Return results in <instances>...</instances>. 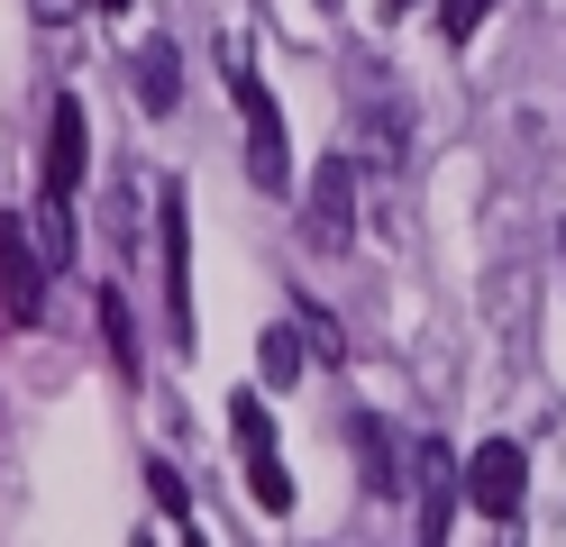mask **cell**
<instances>
[{
	"label": "cell",
	"mask_w": 566,
	"mask_h": 547,
	"mask_svg": "<svg viewBox=\"0 0 566 547\" xmlns=\"http://www.w3.org/2000/svg\"><path fill=\"white\" fill-rule=\"evenodd\" d=\"M83 156H92L83 101H74V92H55V109H46V182H38V192H55V201H74V192H83Z\"/></svg>",
	"instance_id": "obj_7"
},
{
	"label": "cell",
	"mask_w": 566,
	"mask_h": 547,
	"mask_svg": "<svg viewBox=\"0 0 566 547\" xmlns=\"http://www.w3.org/2000/svg\"><path fill=\"white\" fill-rule=\"evenodd\" d=\"M38 255H46V265H64V255H74V219H64L55 192H38Z\"/></svg>",
	"instance_id": "obj_14"
},
{
	"label": "cell",
	"mask_w": 566,
	"mask_h": 547,
	"mask_svg": "<svg viewBox=\"0 0 566 547\" xmlns=\"http://www.w3.org/2000/svg\"><path fill=\"white\" fill-rule=\"evenodd\" d=\"M38 10H46V19H64V10H74V0H38Z\"/></svg>",
	"instance_id": "obj_17"
},
{
	"label": "cell",
	"mask_w": 566,
	"mask_h": 547,
	"mask_svg": "<svg viewBox=\"0 0 566 547\" xmlns=\"http://www.w3.org/2000/svg\"><path fill=\"white\" fill-rule=\"evenodd\" d=\"M256 365H265V383H293V375H302V338H293V328H265V338H256Z\"/></svg>",
	"instance_id": "obj_15"
},
{
	"label": "cell",
	"mask_w": 566,
	"mask_h": 547,
	"mask_svg": "<svg viewBox=\"0 0 566 547\" xmlns=\"http://www.w3.org/2000/svg\"><path fill=\"white\" fill-rule=\"evenodd\" d=\"M521 493H530V456L512 448V438H484V448L467 456V502L484 511V520H512Z\"/></svg>",
	"instance_id": "obj_3"
},
{
	"label": "cell",
	"mask_w": 566,
	"mask_h": 547,
	"mask_svg": "<svg viewBox=\"0 0 566 547\" xmlns=\"http://www.w3.org/2000/svg\"><path fill=\"white\" fill-rule=\"evenodd\" d=\"M101 10H128V0H101Z\"/></svg>",
	"instance_id": "obj_20"
},
{
	"label": "cell",
	"mask_w": 566,
	"mask_h": 547,
	"mask_svg": "<svg viewBox=\"0 0 566 547\" xmlns=\"http://www.w3.org/2000/svg\"><path fill=\"white\" fill-rule=\"evenodd\" d=\"M147 493H156V511H165L174 529H192V493H184V474H174L165 456H147Z\"/></svg>",
	"instance_id": "obj_13"
},
{
	"label": "cell",
	"mask_w": 566,
	"mask_h": 547,
	"mask_svg": "<svg viewBox=\"0 0 566 547\" xmlns=\"http://www.w3.org/2000/svg\"><path fill=\"white\" fill-rule=\"evenodd\" d=\"M220 73H229V92L247 109V173L265 182V192H293V146H283V109L274 92L256 83V64H247V36H220Z\"/></svg>",
	"instance_id": "obj_1"
},
{
	"label": "cell",
	"mask_w": 566,
	"mask_h": 547,
	"mask_svg": "<svg viewBox=\"0 0 566 547\" xmlns=\"http://www.w3.org/2000/svg\"><path fill=\"white\" fill-rule=\"evenodd\" d=\"M302 229H311V246H347V229H357V165H347V156H329L321 173H311Z\"/></svg>",
	"instance_id": "obj_6"
},
{
	"label": "cell",
	"mask_w": 566,
	"mask_h": 547,
	"mask_svg": "<svg viewBox=\"0 0 566 547\" xmlns=\"http://www.w3.org/2000/svg\"><path fill=\"white\" fill-rule=\"evenodd\" d=\"M247 502L274 511V520L293 511V474H283V456H247Z\"/></svg>",
	"instance_id": "obj_10"
},
{
	"label": "cell",
	"mask_w": 566,
	"mask_h": 547,
	"mask_svg": "<svg viewBox=\"0 0 566 547\" xmlns=\"http://www.w3.org/2000/svg\"><path fill=\"white\" fill-rule=\"evenodd\" d=\"M347 448H357V465H366V493L394 502V493L411 484V465H402V448H394V429H384V411H347Z\"/></svg>",
	"instance_id": "obj_8"
},
{
	"label": "cell",
	"mask_w": 566,
	"mask_h": 547,
	"mask_svg": "<svg viewBox=\"0 0 566 547\" xmlns=\"http://www.w3.org/2000/svg\"><path fill=\"white\" fill-rule=\"evenodd\" d=\"M402 10H411V0H384V19H402Z\"/></svg>",
	"instance_id": "obj_19"
},
{
	"label": "cell",
	"mask_w": 566,
	"mask_h": 547,
	"mask_svg": "<svg viewBox=\"0 0 566 547\" xmlns=\"http://www.w3.org/2000/svg\"><path fill=\"white\" fill-rule=\"evenodd\" d=\"M46 255H38V238H28V219H0V311H10V328H28L38 319V302H46Z\"/></svg>",
	"instance_id": "obj_2"
},
{
	"label": "cell",
	"mask_w": 566,
	"mask_h": 547,
	"mask_svg": "<svg viewBox=\"0 0 566 547\" xmlns=\"http://www.w3.org/2000/svg\"><path fill=\"white\" fill-rule=\"evenodd\" d=\"M184 547H210V538H201V520H192V529H184Z\"/></svg>",
	"instance_id": "obj_18"
},
{
	"label": "cell",
	"mask_w": 566,
	"mask_h": 547,
	"mask_svg": "<svg viewBox=\"0 0 566 547\" xmlns=\"http://www.w3.org/2000/svg\"><path fill=\"white\" fill-rule=\"evenodd\" d=\"M484 10H493V0H439V28L457 36V46H467V36L484 28Z\"/></svg>",
	"instance_id": "obj_16"
},
{
	"label": "cell",
	"mask_w": 566,
	"mask_h": 547,
	"mask_svg": "<svg viewBox=\"0 0 566 547\" xmlns=\"http://www.w3.org/2000/svg\"><path fill=\"white\" fill-rule=\"evenodd\" d=\"M229 429H238V448H247V456H274V420H265V401H256V392H238V401H229Z\"/></svg>",
	"instance_id": "obj_12"
},
{
	"label": "cell",
	"mask_w": 566,
	"mask_h": 547,
	"mask_svg": "<svg viewBox=\"0 0 566 547\" xmlns=\"http://www.w3.org/2000/svg\"><path fill=\"white\" fill-rule=\"evenodd\" d=\"M137 101L147 109L184 101V55H174V36H147V46H137Z\"/></svg>",
	"instance_id": "obj_9"
},
{
	"label": "cell",
	"mask_w": 566,
	"mask_h": 547,
	"mask_svg": "<svg viewBox=\"0 0 566 547\" xmlns=\"http://www.w3.org/2000/svg\"><path fill=\"white\" fill-rule=\"evenodd\" d=\"M557 246H566V229H557Z\"/></svg>",
	"instance_id": "obj_21"
},
{
	"label": "cell",
	"mask_w": 566,
	"mask_h": 547,
	"mask_svg": "<svg viewBox=\"0 0 566 547\" xmlns=\"http://www.w3.org/2000/svg\"><path fill=\"white\" fill-rule=\"evenodd\" d=\"M411 493H420V547H448V511H457V493H467V465H457L439 438L411 448Z\"/></svg>",
	"instance_id": "obj_4"
},
{
	"label": "cell",
	"mask_w": 566,
	"mask_h": 547,
	"mask_svg": "<svg viewBox=\"0 0 566 547\" xmlns=\"http://www.w3.org/2000/svg\"><path fill=\"white\" fill-rule=\"evenodd\" d=\"M101 338H111V356H119V375H137V319H128V302H119V283L101 292Z\"/></svg>",
	"instance_id": "obj_11"
},
{
	"label": "cell",
	"mask_w": 566,
	"mask_h": 547,
	"mask_svg": "<svg viewBox=\"0 0 566 547\" xmlns=\"http://www.w3.org/2000/svg\"><path fill=\"white\" fill-rule=\"evenodd\" d=\"M156 246H165V302H174V338L192 347V210L184 192L156 201Z\"/></svg>",
	"instance_id": "obj_5"
}]
</instances>
